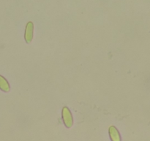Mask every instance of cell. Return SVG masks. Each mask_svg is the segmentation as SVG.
<instances>
[{"mask_svg":"<svg viewBox=\"0 0 150 141\" xmlns=\"http://www.w3.org/2000/svg\"><path fill=\"white\" fill-rule=\"evenodd\" d=\"M108 132H109L110 138L112 141H120L121 140V136L119 132L118 129L114 126H110L108 129Z\"/></svg>","mask_w":150,"mask_h":141,"instance_id":"3","label":"cell"},{"mask_svg":"<svg viewBox=\"0 0 150 141\" xmlns=\"http://www.w3.org/2000/svg\"><path fill=\"white\" fill-rule=\"evenodd\" d=\"M0 90L4 92H9L10 90V85L4 77L0 75Z\"/></svg>","mask_w":150,"mask_h":141,"instance_id":"4","label":"cell"},{"mask_svg":"<svg viewBox=\"0 0 150 141\" xmlns=\"http://www.w3.org/2000/svg\"><path fill=\"white\" fill-rule=\"evenodd\" d=\"M34 35V24L32 22H28L26 26L24 38L27 43L32 42Z\"/></svg>","mask_w":150,"mask_h":141,"instance_id":"2","label":"cell"},{"mask_svg":"<svg viewBox=\"0 0 150 141\" xmlns=\"http://www.w3.org/2000/svg\"><path fill=\"white\" fill-rule=\"evenodd\" d=\"M62 115L63 122H64V124L65 125L66 127L71 128L73 125V115H72L70 110L67 107H63Z\"/></svg>","mask_w":150,"mask_h":141,"instance_id":"1","label":"cell"}]
</instances>
